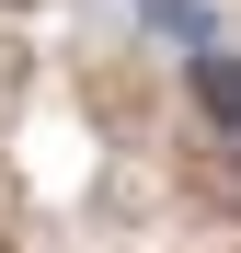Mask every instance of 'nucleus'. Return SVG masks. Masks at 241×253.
<instances>
[{"label": "nucleus", "mask_w": 241, "mask_h": 253, "mask_svg": "<svg viewBox=\"0 0 241 253\" xmlns=\"http://www.w3.org/2000/svg\"><path fill=\"white\" fill-rule=\"evenodd\" d=\"M184 92H195V115L241 150V46H230V35H218V46H184Z\"/></svg>", "instance_id": "1"}, {"label": "nucleus", "mask_w": 241, "mask_h": 253, "mask_svg": "<svg viewBox=\"0 0 241 253\" xmlns=\"http://www.w3.org/2000/svg\"><path fill=\"white\" fill-rule=\"evenodd\" d=\"M127 23H138V35H161L172 58H184V46H218V35H230V23H218V0H127Z\"/></svg>", "instance_id": "2"}]
</instances>
